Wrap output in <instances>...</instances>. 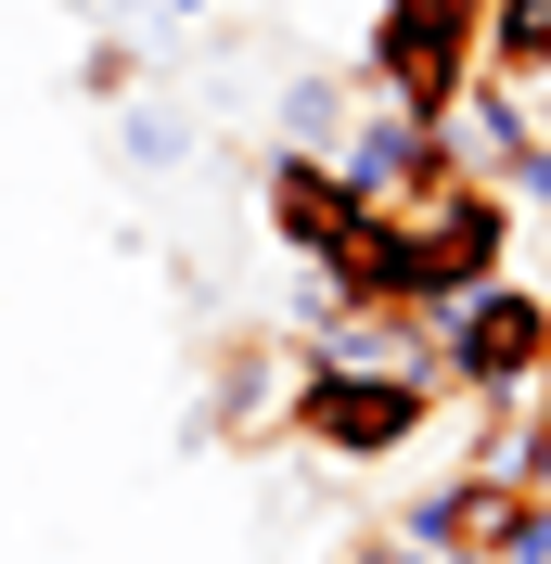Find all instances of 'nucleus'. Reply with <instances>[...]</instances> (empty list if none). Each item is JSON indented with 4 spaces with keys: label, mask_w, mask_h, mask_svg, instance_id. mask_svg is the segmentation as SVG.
Here are the masks:
<instances>
[{
    "label": "nucleus",
    "mask_w": 551,
    "mask_h": 564,
    "mask_svg": "<svg viewBox=\"0 0 551 564\" xmlns=\"http://www.w3.org/2000/svg\"><path fill=\"white\" fill-rule=\"evenodd\" d=\"M359 77L385 90V116L449 129V116H462V90L487 77V0H385Z\"/></svg>",
    "instance_id": "1"
},
{
    "label": "nucleus",
    "mask_w": 551,
    "mask_h": 564,
    "mask_svg": "<svg viewBox=\"0 0 551 564\" xmlns=\"http://www.w3.org/2000/svg\"><path fill=\"white\" fill-rule=\"evenodd\" d=\"M257 206H270V231L295 245V270H334V257H346V231H359V193H346L321 154H270Z\"/></svg>",
    "instance_id": "6"
},
{
    "label": "nucleus",
    "mask_w": 551,
    "mask_h": 564,
    "mask_svg": "<svg viewBox=\"0 0 551 564\" xmlns=\"http://www.w3.org/2000/svg\"><path fill=\"white\" fill-rule=\"evenodd\" d=\"M282 154H321V167H334L346 154V77H282Z\"/></svg>",
    "instance_id": "8"
},
{
    "label": "nucleus",
    "mask_w": 551,
    "mask_h": 564,
    "mask_svg": "<svg viewBox=\"0 0 551 564\" xmlns=\"http://www.w3.org/2000/svg\"><path fill=\"white\" fill-rule=\"evenodd\" d=\"M116 167H141V180L193 167V116H168V104H116Z\"/></svg>",
    "instance_id": "9"
},
{
    "label": "nucleus",
    "mask_w": 551,
    "mask_h": 564,
    "mask_svg": "<svg viewBox=\"0 0 551 564\" xmlns=\"http://www.w3.org/2000/svg\"><path fill=\"white\" fill-rule=\"evenodd\" d=\"M436 359L449 386L487 398V411H526L551 372V295H526V282H487V295H462V308L436 321Z\"/></svg>",
    "instance_id": "3"
},
{
    "label": "nucleus",
    "mask_w": 551,
    "mask_h": 564,
    "mask_svg": "<svg viewBox=\"0 0 551 564\" xmlns=\"http://www.w3.org/2000/svg\"><path fill=\"white\" fill-rule=\"evenodd\" d=\"M77 90H90V104H129V90H141V52H129V39H104V52L77 65Z\"/></svg>",
    "instance_id": "10"
},
{
    "label": "nucleus",
    "mask_w": 551,
    "mask_h": 564,
    "mask_svg": "<svg viewBox=\"0 0 551 564\" xmlns=\"http://www.w3.org/2000/svg\"><path fill=\"white\" fill-rule=\"evenodd\" d=\"M487 77L526 104L551 90V0H487Z\"/></svg>",
    "instance_id": "7"
},
{
    "label": "nucleus",
    "mask_w": 551,
    "mask_h": 564,
    "mask_svg": "<svg viewBox=\"0 0 551 564\" xmlns=\"http://www.w3.org/2000/svg\"><path fill=\"white\" fill-rule=\"evenodd\" d=\"M116 13H129V26H206L218 0H116Z\"/></svg>",
    "instance_id": "11"
},
{
    "label": "nucleus",
    "mask_w": 551,
    "mask_h": 564,
    "mask_svg": "<svg viewBox=\"0 0 551 564\" xmlns=\"http://www.w3.org/2000/svg\"><path fill=\"white\" fill-rule=\"evenodd\" d=\"M436 411H449V372H321V359H295L282 436L321 462H398Z\"/></svg>",
    "instance_id": "2"
},
{
    "label": "nucleus",
    "mask_w": 551,
    "mask_h": 564,
    "mask_svg": "<svg viewBox=\"0 0 551 564\" xmlns=\"http://www.w3.org/2000/svg\"><path fill=\"white\" fill-rule=\"evenodd\" d=\"M334 180L359 193V218H411V206H436L449 180V129H411V116H359L346 129V154H334Z\"/></svg>",
    "instance_id": "5"
},
{
    "label": "nucleus",
    "mask_w": 551,
    "mask_h": 564,
    "mask_svg": "<svg viewBox=\"0 0 551 564\" xmlns=\"http://www.w3.org/2000/svg\"><path fill=\"white\" fill-rule=\"evenodd\" d=\"M398 539H423V552H449V564H551V500L514 488V475H487V462H462V475L423 488V513Z\"/></svg>",
    "instance_id": "4"
}]
</instances>
